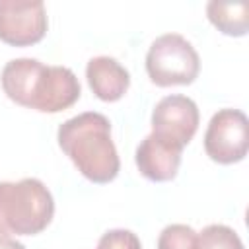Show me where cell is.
Listing matches in <instances>:
<instances>
[{
	"instance_id": "obj_1",
	"label": "cell",
	"mask_w": 249,
	"mask_h": 249,
	"mask_svg": "<svg viewBox=\"0 0 249 249\" xmlns=\"http://www.w3.org/2000/svg\"><path fill=\"white\" fill-rule=\"evenodd\" d=\"M4 93L18 105L39 113H60L82 93L76 74L66 66H49L37 58H14L2 68Z\"/></svg>"
},
{
	"instance_id": "obj_2",
	"label": "cell",
	"mask_w": 249,
	"mask_h": 249,
	"mask_svg": "<svg viewBox=\"0 0 249 249\" xmlns=\"http://www.w3.org/2000/svg\"><path fill=\"white\" fill-rule=\"evenodd\" d=\"M56 138L60 150L91 183L103 185L119 175L121 160L105 115L95 111L80 113L58 126Z\"/></svg>"
},
{
	"instance_id": "obj_3",
	"label": "cell",
	"mask_w": 249,
	"mask_h": 249,
	"mask_svg": "<svg viewBox=\"0 0 249 249\" xmlns=\"http://www.w3.org/2000/svg\"><path fill=\"white\" fill-rule=\"evenodd\" d=\"M54 216V198L35 177L0 181V233L37 235Z\"/></svg>"
},
{
	"instance_id": "obj_4",
	"label": "cell",
	"mask_w": 249,
	"mask_h": 249,
	"mask_svg": "<svg viewBox=\"0 0 249 249\" xmlns=\"http://www.w3.org/2000/svg\"><path fill=\"white\" fill-rule=\"evenodd\" d=\"M146 72L160 88L189 86L200 72V58L191 41L179 33L160 35L148 49Z\"/></svg>"
},
{
	"instance_id": "obj_5",
	"label": "cell",
	"mask_w": 249,
	"mask_h": 249,
	"mask_svg": "<svg viewBox=\"0 0 249 249\" xmlns=\"http://www.w3.org/2000/svg\"><path fill=\"white\" fill-rule=\"evenodd\" d=\"M249 150V123L239 109H220L212 115L204 132L206 156L222 165L237 163Z\"/></svg>"
},
{
	"instance_id": "obj_6",
	"label": "cell",
	"mask_w": 249,
	"mask_h": 249,
	"mask_svg": "<svg viewBox=\"0 0 249 249\" xmlns=\"http://www.w3.org/2000/svg\"><path fill=\"white\" fill-rule=\"evenodd\" d=\"M47 12L39 0H0V41L12 47H29L47 33Z\"/></svg>"
},
{
	"instance_id": "obj_7",
	"label": "cell",
	"mask_w": 249,
	"mask_h": 249,
	"mask_svg": "<svg viewBox=\"0 0 249 249\" xmlns=\"http://www.w3.org/2000/svg\"><path fill=\"white\" fill-rule=\"evenodd\" d=\"M196 103L181 93L161 97L152 111V132L185 148L198 128Z\"/></svg>"
},
{
	"instance_id": "obj_8",
	"label": "cell",
	"mask_w": 249,
	"mask_h": 249,
	"mask_svg": "<svg viewBox=\"0 0 249 249\" xmlns=\"http://www.w3.org/2000/svg\"><path fill=\"white\" fill-rule=\"evenodd\" d=\"M181 146L152 132L138 144L134 161L142 177L154 183H165L175 179L181 165Z\"/></svg>"
},
{
	"instance_id": "obj_9",
	"label": "cell",
	"mask_w": 249,
	"mask_h": 249,
	"mask_svg": "<svg viewBox=\"0 0 249 249\" xmlns=\"http://www.w3.org/2000/svg\"><path fill=\"white\" fill-rule=\"evenodd\" d=\"M86 78L91 91L101 101H107V103L119 101L130 86L128 70L113 56H103V54L88 60Z\"/></svg>"
},
{
	"instance_id": "obj_10",
	"label": "cell",
	"mask_w": 249,
	"mask_h": 249,
	"mask_svg": "<svg viewBox=\"0 0 249 249\" xmlns=\"http://www.w3.org/2000/svg\"><path fill=\"white\" fill-rule=\"evenodd\" d=\"M206 16L210 23L230 37H243L249 27V6L245 2H208Z\"/></svg>"
},
{
	"instance_id": "obj_11",
	"label": "cell",
	"mask_w": 249,
	"mask_h": 249,
	"mask_svg": "<svg viewBox=\"0 0 249 249\" xmlns=\"http://www.w3.org/2000/svg\"><path fill=\"white\" fill-rule=\"evenodd\" d=\"M195 249H245L237 231L224 224H210L196 233Z\"/></svg>"
},
{
	"instance_id": "obj_12",
	"label": "cell",
	"mask_w": 249,
	"mask_h": 249,
	"mask_svg": "<svg viewBox=\"0 0 249 249\" xmlns=\"http://www.w3.org/2000/svg\"><path fill=\"white\" fill-rule=\"evenodd\" d=\"M196 231L187 224H169L158 237V249H195Z\"/></svg>"
},
{
	"instance_id": "obj_13",
	"label": "cell",
	"mask_w": 249,
	"mask_h": 249,
	"mask_svg": "<svg viewBox=\"0 0 249 249\" xmlns=\"http://www.w3.org/2000/svg\"><path fill=\"white\" fill-rule=\"evenodd\" d=\"M97 249H142V243L134 231L119 228L105 231L97 241Z\"/></svg>"
},
{
	"instance_id": "obj_14",
	"label": "cell",
	"mask_w": 249,
	"mask_h": 249,
	"mask_svg": "<svg viewBox=\"0 0 249 249\" xmlns=\"http://www.w3.org/2000/svg\"><path fill=\"white\" fill-rule=\"evenodd\" d=\"M0 249H25V245L16 241V239H12L10 235H2L0 233Z\"/></svg>"
}]
</instances>
